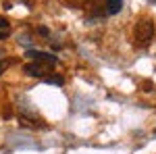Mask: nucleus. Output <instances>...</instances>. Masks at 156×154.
Returning <instances> with one entry per match:
<instances>
[{"label": "nucleus", "mask_w": 156, "mask_h": 154, "mask_svg": "<svg viewBox=\"0 0 156 154\" xmlns=\"http://www.w3.org/2000/svg\"><path fill=\"white\" fill-rule=\"evenodd\" d=\"M152 36H154V23L152 21H148V19H144V21H140V23L135 25V31H133V40L140 44V46H146L150 40H152Z\"/></svg>", "instance_id": "f257e3e1"}, {"label": "nucleus", "mask_w": 156, "mask_h": 154, "mask_svg": "<svg viewBox=\"0 0 156 154\" xmlns=\"http://www.w3.org/2000/svg\"><path fill=\"white\" fill-rule=\"evenodd\" d=\"M54 65H48V63H37V60H31L23 67V71L29 75V77H44L46 73L52 71Z\"/></svg>", "instance_id": "f03ea898"}, {"label": "nucleus", "mask_w": 156, "mask_h": 154, "mask_svg": "<svg viewBox=\"0 0 156 154\" xmlns=\"http://www.w3.org/2000/svg\"><path fill=\"white\" fill-rule=\"evenodd\" d=\"M25 56L31 59V60H37V63H48V65H56V63H58L54 54H50V52H42V50H27Z\"/></svg>", "instance_id": "7ed1b4c3"}, {"label": "nucleus", "mask_w": 156, "mask_h": 154, "mask_svg": "<svg viewBox=\"0 0 156 154\" xmlns=\"http://www.w3.org/2000/svg\"><path fill=\"white\" fill-rule=\"evenodd\" d=\"M123 9V0H106V13L108 15H117Z\"/></svg>", "instance_id": "20e7f679"}, {"label": "nucleus", "mask_w": 156, "mask_h": 154, "mask_svg": "<svg viewBox=\"0 0 156 154\" xmlns=\"http://www.w3.org/2000/svg\"><path fill=\"white\" fill-rule=\"evenodd\" d=\"M9 36H11V23H9V19L0 17V40H4Z\"/></svg>", "instance_id": "39448f33"}, {"label": "nucleus", "mask_w": 156, "mask_h": 154, "mask_svg": "<svg viewBox=\"0 0 156 154\" xmlns=\"http://www.w3.org/2000/svg\"><path fill=\"white\" fill-rule=\"evenodd\" d=\"M46 83H54V85H62V83H65V79H62V77H58V75H52V77H46Z\"/></svg>", "instance_id": "423d86ee"}, {"label": "nucleus", "mask_w": 156, "mask_h": 154, "mask_svg": "<svg viewBox=\"0 0 156 154\" xmlns=\"http://www.w3.org/2000/svg\"><path fill=\"white\" fill-rule=\"evenodd\" d=\"M9 65H11L9 60H0V75H2V73H4L6 69H9Z\"/></svg>", "instance_id": "0eeeda50"}]
</instances>
